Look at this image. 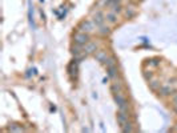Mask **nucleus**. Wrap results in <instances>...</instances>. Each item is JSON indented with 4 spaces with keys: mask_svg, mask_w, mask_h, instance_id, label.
I'll return each instance as SVG.
<instances>
[{
    "mask_svg": "<svg viewBox=\"0 0 177 133\" xmlns=\"http://www.w3.org/2000/svg\"><path fill=\"white\" fill-rule=\"evenodd\" d=\"M113 98H115V103L117 104L119 111L127 112V109H128V103H127V98L124 97V95H122L121 92H116V93H113Z\"/></svg>",
    "mask_w": 177,
    "mask_h": 133,
    "instance_id": "nucleus-1",
    "label": "nucleus"
},
{
    "mask_svg": "<svg viewBox=\"0 0 177 133\" xmlns=\"http://www.w3.org/2000/svg\"><path fill=\"white\" fill-rule=\"evenodd\" d=\"M73 40H75V44H80V45H85L89 41V35L87 32H81L79 31L77 33H75L73 36Z\"/></svg>",
    "mask_w": 177,
    "mask_h": 133,
    "instance_id": "nucleus-2",
    "label": "nucleus"
},
{
    "mask_svg": "<svg viewBox=\"0 0 177 133\" xmlns=\"http://www.w3.org/2000/svg\"><path fill=\"white\" fill-rule=\"evenodd\" d=\"M95 23H93L92 20H84V21H81L80 23V25H79V29L81 31V32H87V33H89V32H92L93 29H95Z\"/></svg>",
    "mask_w": 177,
    "mask_h": 133,
    "instance_id": "nucleus-3",
    "label": "nucleus"
},
{
    "mask_svg": "<svg viewBox=\"0 0 177 133\" xmlns=\"http://www.w3.org/2000/svg\"><path fill=\"white\" fill-rule=\"evenodd\" d=\"M92 21L95 23L96 27H100V25L104 24V21H105V15L101 12V11H97V12H96L95 15H93Z\"/></svg>",
    "mask_w": 177,
    "mask_h": 133,
    "instance_id": "nucleus-4",
    "label": "nucleus"
},
{
    "mask_svg": "<svg viewBox=\"0 0 177 133\" xmlns=\"http://www.w3.org/2000/svg\"><path fill=\"white\" fill-rule=\"evenodd\" d=\"M117 124H119V126L120 128H124V125L128 123V116H127V112H122V111H119L117 113Z\"/></svg>",
    "mask_w": 177,
    "mask_h": 133,
    "instance_id": "nucleus-5",
    "label": "nucleus"
},
{
    "mask_svg": "<svg viewBox=\"0 0 177 133\" xmlns=\"http://www.w3.org/2000/svg\"><path fill=\"white\" fill-rule=\"evenodd\" d=\"M97 51V44L93 41H88L84 45V55H89V53H95Z\"/></svg>",
    "mask_w": 177,
    "mask_h": 133,
    "instance_id": "nucleus-6",
    "label": "nucleus"
},
{
    "mask_svg": "<svg viewBox=\"0 0 177 133\" xmlns=\"http://www.w3.org/2000/svg\"><path fill=\"white\" fill-rule=\"evenodd\" d=\"M105 20H107L109 24H116L117 23V13L116 12H108L107 15H105Z\"/></svg>",
    "mask_w": 177,
    "mask_h": 133,
    "instance_id": "nucleus-7",
    "label": "nucleus"
},
{
    "mask_svg": "<svg viewBox=\"0 0 177 133\" xmlns=\"http://www.w3.org/2000/svg\"><path fill=\"white\" fill-rule=\"evenodd\" d=\"M95 59L97 61H100V63H105V60L108 59L107 53L104 52V51H96L95 52Z\"/></svg>",
    "mask_w": 177,
    "mask_h": 133,
    "instance_id": "nucleus-8",
    "label": "nucleus"
},
{
    "mask_svg": "<svg viewBox=\"0 0 177 133\" xmlns=\"http://www.w3.org/2000/svg\"><path fill=\"white\" fill-rule=\"evenodd\" d=\"M111 90H112V93L121 92L122 90V83L121 81H115V83H112V85H111Z\"/></svg>",
    "mask_w": 177,
    "mask_h": 133,
    "instance_id": "nucleus-9",
    "label": "nucleus"
},
{
    "mask_svg": "<svg viewBox=\"0 0 177 133\" xmlns=\"http://www.w3.org/2000/svg\"><path fill=\"white\" fill-rule=\"evenodd\" d=\"M107 72H108V77L115 79L116 76H117V67H116V65H112V67L107 68Z\"/></svg>",
    "mask_w": 177,
    "mask_h": 133,
    "instance_id": "nucleus-10",
    "label": "nucleus"
},
{
    "mask_svg": "<svg viewBox=\"0 0 177 133\" xmlns=\"http://www.w3.org/2000/svg\"><path fill=\"white\" fill-rule=\"evenodd\" d=\"M172 87L170 85H165V87H162V88H160V95H162V96H168V95H170L172 93Z\"/></svg>",
    "mask_w": 177,
    "mask_h": 133,
    "instance_id": "nucleus-11",
    "label": "nucleus"
},
{
    "mask_svg": "<svg viewBox=\"0 0 177 133\" xmlns=\"http://www.w3.org/2000/svg\"><path fill=\"white\" fill-rule=\"evenodd\" d=\"M109 27H108V25H100L99 27V29H97V32L100 33V35H108V33H109Z\"/></svg>",
    "mask_w": 177,
    "mask_h": 133,
    "instance_id": "nucleus-12",
    "label": "nucleus"
},
{
    "mask_svg": "<svg viewBox=\"0 0 177 133\" xmlns=\"http://www.w3.org/2000/svg\"><path fill=\"white\" fill-rule=\"evenodd\" d=\"M111 7H112V11H113V12L119 13L120 11H121V4H120V0H117V1H115L112 5H111Z\"/></svg>",
    "mask_w": 177,
    "mask_h": 133,
    "instance_id": "nucleus-13",
    "label": "nucleus"
},
{
    "mask_svg": "<svg viewBox=\"0 0 177 133\" xmlns=\"http://www.w3.org/2000/svg\"><path fill=\"white\" fill-rule=\"evenodd\" d=\"M105 67L107 68H109V67H112V65H116V60H115V57H108L107 60H105Z\"/></svg>",
    "mask_w": 177,
    "mask_h": 133,
    "instance_id": "nucleus-14",
    "label": "nucleus"
},
{
    "mask_svg": "<svg viewBox=\"0 0 177 133\" xmlns=\"http://www.w3.org/2000/svg\"><path fill=\"white\" fill-rule=\"evenodd\" d=\"M8 131H11V132H23L24 129H23L21 126H18L16 124H12V125L8 128Z\"/></svg>",
    "mask_w": 177,
    "mask_h": 133,
    "instance_id": "nucleus-15",
    "label": "nucleus"
},
{
    "mask_svg": "<svg viewBox=\"0 0 177 133\" xmlns=\"http://www.w3.org/2000/svg\"><path fill=\"white\" fill-rule=\"evenodd\" d=\"M121 131L124 132V133H128V132H133L132 124H131V123H127V124H125V125H124V128L121 129Z\"/></svg>",
    "mask_w": 177,
    "mask_h": 133,
    "instance_id": "nucleus-16",
    "label": "nucleus"
},
{
    "mask_svg": "<svg viewBox=\"0 0 177 133\" xmlns=\"http://www.w3.org/2000/svg\"><path fill=\"white\" fill-rule=\"evenodd\" d=\"M173 107H175V112L177 113V95L173 96Z\"/></svg>",
    "mask_w": 177,
    "mask_h": 133,
    "instance_id": "nucleus-17",
    "label": "nucleus"
}]
</instances>
